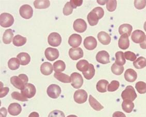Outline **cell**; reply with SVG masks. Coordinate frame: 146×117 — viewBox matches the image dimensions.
Masks as SVG:
<instances>
[{
    "instance_id": "56",
    "label": "cell",
    "mask_w": 146,
    "mask_h": 117,
    "mask_svg": "<svg viewBox=\"0 0 146 117\" xmlns=\"http://www.w3.org/2000/svg\"><path fill=\"white\" fill-rule=\"evenodd\" d=\"M143 28H144V29H145V30L146 31V21L144 23V26H143Z\"/></svg>"
},
{
    "instance_id": "26",
    "label": "cell",
    "mask_w": 146,
    "mask_h": 117,
    "mask_svg": "<svg viewBox=\"0 0 146 117\" xmlns=\"http://www.w3.org/2000/svg\"><path fill=\"white\" fill-rule=\"evenodd\" d=\"M87 19L90 26H94L98 23L99 17L95 12L92 11L88 15Z\"/></svg>"
},
{
    "instance_id": "13",
    "label": "cell",
    "mask_w": 146,
    "mask_h": 117,
    "mask_svg": "<svg viewBox=\"0 0 146 117\" xmlns=\"http://www.w3.org/2000/svg\"><path fill=\"white\" fill-rule=\"evenodd\" d=\"M85 48L88 50L92 51L96 49L97 46V41L96 38L92 36H89L85 38L84 42Z\"/></svg>"
},
{
    "instance_id": "9",
    "label": "cell",
    "mask_w": 146,
    "mask_h": 117,
    "mask_svg": "<svg viewBox=\"0 0 146 117\" xmlns=\"http://www.w3.org/2000/svg\"><path fill=\"white\" fill-rule=\"evenodd\" d=\"M74 98L76 103L79 104H84L87 100V93L84 90H79L75 92Z\"/></svg>"
},
{
    "instance_id": "50",
    "label": "cell",
    "mask_w": 146,
    "mask_h": 117,
    "mask_svg": "<svg viewBox=\"0 0 146 117\" xmlns=\"http://www.w3.org/2000/svg\"><path fill=\"white\" fill-rule=\"evenodd\" d=\"M112 117H126L125 114L121 112H115L113 114Z\"/></svg>"
},
{
    "instance_id": "41",
    "label": "cell",
    "mask_w": 146,
    "mask_h": 117,
    "mask_svg": "<svg viewBox=\"0 0 146 117\" xmlns=\"http://www.w3.org/2000/svg\"><path fill=\"white\" fill-rule=\"evenodd\" d=\"M120 86V83L118 81L113 80L108 86V91L110 92H115L118 90Z\"/></svg>"
},
{
    "instance_id": "31",
    "label": "cell",
    "mask_w": 146,
    "mask_h": 117,
    "mask_svg": "<svg viewBox=\"0 0 146 117\" xmlns=\"http://www.w3.org/2000/svg\"><path fill=\"white\" fill-rule=\"evenodd\" d=\"M109 84L106 80H101L96 84V89L100 93H105L107 91V86Z\"/></svg>"
},
{
    "instance_id": "1",
    "label": "cell",
    "mask_w": 146,
    "mask_h": 117,
    "mask_svg": "<svg viewBox=\"0 0 146 117\" xmlns=\"http://www.w3.org/2000/svg\"><path fill=\"white\" fill-rule=\"evenodd\" d=\"M28 76L25 74H20L18 76H13L11 78V84L16 89L22 90L28 82Z\"/></svg>"
},
{
    "instance_id": "35",
    "label": "cell",
    "mask_w": 146,
    "mask_h": 117,
    "mask_svg": "<svg viewBox=\"0 0 146 117\" xmlns=\"http://www.w3.org/2000/svg\"><path fill=\"white\" fill-rule=\"evenodd\" d=\"M20 62L17 58H11L8 62L9 68L12 70H17L19 68Z\"/></svg>"
},
{
    "instance_id": "24",
    "label": "cell",
    "mask_w": 146,
    "mask_h": 117,
    "mask_svg": "<svg viewBox=\"0 0 146 117\" xmlns=\"http://www.w3.org/2000/svg\"><path fill=\"white\" fill-rule=\"evenodd\" d=\"M132 30H133V27L131 25L128 23H124V24L121 25V26L119 27V32L121 35L126 34L129 36L131 34Z\"/></svg>"
},
{
    "instance_id": "49",
    "label": "cell",
    "mask_w": 146,
    "mask_h": 117,
    "mask_svg": "<svg viewBox=\"0 0 146 117\" xmlns=\"http://www.w3.org/2000/svg\"><path fill=\"white\" fill-rule=\"evenodd\" d=\"M83 3V1L82 0H71L70 1V4L73 9H76L77 7L80 6Z\"/></svg>"
},
{
    "instance_id": "54",
    "label": "cell",
    "mask_w": 146,
    "mask_h": 117,
    "mask_svg": "<svg viewBox=\"0 0 146 117\" xmlns=\"http://www.w3.org/2000/svg\"><path fill=\"white\" fill-rule=\"evenodd\" d=\"M98 3H99V4H100L101 5H103L104 4H105L106 3H107V1H101V2H100L99 1H98Z\"/></svg>"
},
{
    "instance_id": "25",
    "label": "cell",
    "mask_w": 146,
    "mask_h": 117,
    "mask_svg": "<svg viewBox=\"0 0 146 117\" xmlns=\"http://www.w3.org/2000/svg\"><path fill=\"white\" fill-rule=\"evenodd\" d=\"M122 108L124 112L131 113L134 108V104L132 100H124L122 104Z\"/></svg>"
},
{
    "instance_id": "38",
    "label": "cell",
    "mask_w": 146,
    "mask_h": 117,
    "mask_svg": "<svg viewBox=\"0 0 146 117\" xmlns=\"http://www.w3.org/2000/svg\"><path fill=\"white\" fill-rule=\"evenodd\" d=\"M135 88L139 94H145L146 93V83L143 81H139L136 83Z\"/></svg>"
},
{
    "instance_id": "2",
    "label": "cell",
    "mask_w": 146,
    "mask_h": 117,
    "mask_svg": "<svg viewBox=\"0 0 146 117\" xmlns=\"http://www.w3.org/2000/svg\"><path fill=\"white\" fill-rule=\"evenodd\" d=\"M122 98L124 100L134 101L137 97L135 89L131 86H127V88L121 94Z\"/></svg>"
},
{
    "instance_id": "5",
    "label": "cell",
    "mask_w": 146,
    "mask_h": 117,
    "mask_svg": "<svg viewBox=\"0 0 146 117\" xmlns=\"http://www.w3.org/2000/svg\"><path fill=\"white\" fill-rule=\"evenodd\" d=\"M21 93L27 98L34 97L36 94V88L35 86L31 83H27L24 88L21 90Z\"/></svg>"
},
{
    "instance_id": "14",
    "label": "cell",
    "mask_w": 146,
    "mask_h": 117,
    "mask_svg": "<svg viewBox=\"0 0 146 117\" xmlns=\"http://www.w3.org/2000/svg\"><path fill=\"white\" fill-rule=\"evenodd\" d=\"M145 33L143 31L140 30H136L132 33L131 38L132 41L134 43H141L145 40Z\"/></svg>"
},
{
    "instance_id": "8",
    "label": "cell",
    "mask_w": 146,
    "mask_h": 117,
    "mask_svg": "<svg viewBox=\"0 0 146 117\" xmlns=\"http://www.w3.org/2000/svg\"><path fill=\"white\" fill-rule=\"evenodd\" d=\"M62 42L61 37L58 33L52 32L49 35L48 42L51 46L57 47L59 46Z\"/></svg>"
},
{
    "instance_id": "36",
    "label": "cell",
    "mask_w": 146,
    "mask_h": 117,
    "mask_svg": "<svg viewBox=\"0 0 146 117\" xmlns=\"http://www.w3.org/2000/svg\"><path fill=\"white\" fill-rule=\"evenodd\" d=\"M133 65L135 68L143 69L146 67V59L143 57H139L133 63Z\"/></svg>"
},
{
    "instance_id": "39",
    "label": "cell",
    "mask_w": 146,
    "mask_h": 117,
    "mask_svg": "<svg viewBox=\"0 0 146 117\" xmlns=\"http://www.w3.org/2000/svg\"><path fill=\"white\" fill-rule=\"evenodd\" d=\"M111 71L113 74L120 76L123 72V66H119L115 63L111 66Z\"/></svg>"
},
{
    "instance_id": "18",
    "label": "cell",
    "mask_w": 146,
    "mask_h": 117,
    "mask_svg": "<svg viewBox=\"0 0 146 117\" xmlns=\"http://www.w3.org/2000/svg\"><path fill=\"white\" fill-rule=\"evenodd\" d=\"M22 111V107L21 105L18 103H12L9 105L8 108V112L11 116H16L21 113Z\"/></svg>"
},
{
    "instance_id": "42",
    "label": "cell",
    "mask_w": 146,
    "mask_h": 117,
    "mask_svg": "<svg viewBox=\"0 0 146 117\" xmlns=\"http://www.w3.org/2000/svg\"><path fill=\"white\" fill-rule=\"evenodd\" d=\"M117 2L115 0L107 1L106 7H107V10L110 12L115 11L117 8Z\"/></svg>"
},
{
    "instance_id": "19",
    "label": "cell",
    "mask_w": 146,
    "mask_h": 117,
    "mask_svg": "<svg viewBox=\"0 0 146 117\" xmlns=\"http://www.w3.org/2000/svg\"><path fill=\"white\" fill-rule=\"evenodd\" d=\"M125 79L129 82H133L137 79V74L134 70L132 69H128L124 74Z\"/></svg>"
},
{
    "instance_id": "3",
    "label": "cell",
    "mask_w": 146,
    "mask_h": 117,
    "mask_svg": "<svg viewBox=\"0 0 146 117\" xmlns=\"http://www.w3.org/2000/svg\"><path fill=\"white\" fill-rule=\"evenodd\" d=\"M14 18L11 14L4 13L0 16V25L4 28H8L13 25Z\"/></svg>"
},
{
    "instance_id": "46",
    "label": "cell",
    "mask_w": 146,
    "mask_h": 117,
    "mask_svg": "<svg viewBox=\"0 0 146 117\" xmlns=\"http://www.w3.org/2000/svg\"><path fill=\"white\" fill-rule=\"evenodd\" d=\"M48 117H65V114L63 112L55 110L51 112L48 115Z\"/></svg>"
},
{
    "instance_id": "45",
    "label": "cell",
    "mask_w": 146,
    "mask_h": 117,
    "mask_svg": "<svg viewBox=\"0 0 146 117\" xmlns=\"http://www.w3.org/2000/svg\"><path fill=\"white\" fill-rule=\"evenodd\" d=\"M134 5L138 9H142L145 7L146 5V1H137L135 0L134 1Z\"/></svg>"
},
{
    "instance_id": "4",
    "label": "cell",
    "mask_w": 146,
    "mask_h": 117,
    "mask_svg": "<svg viewBox=\"0 0 146 117\" xmlns=\"http://www.w3.org/2000/svg\"><path fill=\"white\" fill-rule=\"evenodd\" d=\"M71 85L75 89H79L82 87L84 83V79L82 75L77 73L74 72L70 75Z\"/></svg>"
},
{
    "instance_id": "44",
    "label": "cell",
    "mask_w": 146,
    "mask_h": 117,
    "mask_svg": "<svg viewBox=\"0 0 146 117\" xmlns=\"http://www.w3.org/2000/svg\"><path fill=\"white\" fill-rule=\"evenodd\" d=\"M125 59L127 60H130L132 62H134L137 59V56L133 52L130 51H125L124 53Z\"/></svg>"
},
{
    "instance_id": "11",
    "label": "cell",
    "mask_w": 146,
    "mask_h": 117,
    "mask_svg": "<svg viewBox=\"0 0 146 117\" xmlns=\"http://www.w3.org/2000/svg\"><path fill=\"white\" fill-rule=\"evenodd\" d=\"M45 57L49 61H54L59 56V51L57 49L48 47L45 50Z\"/></svg>"
},
{
    "instance_id": "28",
    "label": "cell",
    "mask_w": 146,
    "mask_h": 117,
    "mask_svg": "<svg viewBox=\"0 0 146 117\" xmlns=\"http://www.w3.org/2000/svg\"><path fill=\"white\" fill-rule=\"evenodd\" d=\"M50 2L48 0H36L34 2L35 8L36 9H45L49 7Z\"/></svg>"
},
{
    "instance_id": "7",
    "label": "cell",
    "mask_w": 146,
    "mask_h": 117,
    "mask_svg": "<svg viewBox=\"0 0 146 117\" xmlns=\"http://www.w3.org/2000/svg\"><path fill=\"white\" fill-rule=\"evenodd\" d=\"M20 15L23 18L29 19L33 16V10L31 6L25 4L21 6L19 9Z\"/></svg>"
},
{
    "instance_id": "32",
    "label": "cell",
    "mask_w": 146,
    "mask_h": 117,
    "mask_svg": "<svg viewBox=\"0 0 146 117\" xmlns=\"http://www.w3.org/2000/svg\"><path fill=\"white\" fill-rule=\"evenodd\" d=\"M115 63L119 66H123L126 63L123 51H119L115 53Z\"/></svg>"
},
{
    "instance_id": "47",
    "label": "cell",
    "mask_w": 146,
    "mask_h": 117,
    "mask_svg": "<svg viewBox=\"0 0 146 117\" xmlns=\"http://www.w3.org/2000/svg\"><path fill=\"white\" fill-rule=\"evenodd\" d=\"M3 83L1 82V89H0V97L3 98L9 93V89L8 87L3 88Z\"/></svg>"
},
{
    "instance_id": "29",
    "label": "cell",
    "mask_w": 146,
    "mask_h": 117,
    "mask_svg": "<svg viewBox=\"0 0 146 117\" xmlns=\"http://www.w3.org/2000/svg\"><path fill=\"white\" fill-rule=\"evenodd\" d=\"M14 37V33L12 30L9 29L5 30L3 36V41L4 43L6 44H9L11 43L12 39Z\"/></svg>"
},
{
    "instance_id": "51",
    "label": "cell",
    "mask_w": 146,
    "mask_h": 117,
    "mask_svg": "<svg viewBox=\"0 0 146 117\" xmlns=\"http://www.w3.org/2000/svg\"><path fill=\"white\" fill-rule=\"evenodd\" d=\"M1 117H6L7 116V110L5 108H1Z\"/></svg>"
},
{
    "instance_id": "34",
    "label": "cell",
    "mask_w": 146,
    "mask_h": 117,
    "mask_svg": "<svg viewBox=\"0 0 146 117\" xmlns=\"http://www.w3.org/2000/svg\"><path fill=\"white\" fill-rule=\"evenodd\" d=\"M96 70L94 68V67L92 64H90L89 68L88 69L87 71L86 72H83L82 74L84 76V77L87 79V80H91L92 79L94 76L95 75Z\"/></svg>"
},
{
    "instance_id": "37",
    "label": "cell",
    "mask_w": 146,
    "mask_h": 117,
    "mask_svg": "<svg viewBox=\"0 0 146 117\" xmlns=\"http://www.w3.org/2000/svg\"><path fill=\"white\" fill-rule=\"evenodd\" d=\"M54 70L56 72H63L65 69L66 65L64 62L62 60H58L54 63Z\"/></svg>"
},
{
    "instance_id": "40",
    "label": "cell",
    "mask_w": 146,
    "mask_h": 117,
    "mask_svg": "<svg viewBox=\"0 0 146 117\" xmlns=\"http://www.w3.org/2000/svg\"><path fill=\"white\" fill-rule=\"evenodd\" d=\"M11 96L13 99L21 102H27L28 100L27 98L24 96L21 93H20L17 92H13L11 93Z\"/></svg>"
},
{
    "instance_id": "22",
    "label": "cell",
    "mask_w": 146,
    "mask_h": 117,
    "mask_svg": "<svg viewBox=\"0 0 146 117\" xmlns=\"http://www.w3.org/2000/svg\"><path fill=\"white\" fill-rule=\"evenodd\" d=\"M17 58L19 60L20 64L23 66L27 65L31 60V57L29 54L25 52L20 53L17 55Z\"/></svg>"
},
{
    "instance_id": "16",
    "label": "cell",
    "mask_w": 146,
    "mask_h": 117,
    "mask_svg": "<svg viewBox=\"0 0 146 117\" xmlns=\"http://www.w3.org/2000/svg\"><path fill=\"white\" fill-rule=\"evenodd\" d=\"M69 55L72 60H78L84 56V51L80 47L70 49L69 51Z\"/></svg>"
},
{
    "instance_id": "12",
    "label": "cell",
    "mask_w": 146,
    "mask_h": 117,
    "mask_svg": "<svg viewBox=\"0 0 146 117\" xmlns=\"http://www.w3.org/2000/svg\"><path fill=\"white\" fill-rule=\"evenodd\" d=\"M97 62L102 64H107L110 63V55L106 51H98L96 56Z\"/></svg>"
},
{
    "instance_id": "21",
    "label": "cell",
    "mask_w": 146,
    "mask_h": 117,
    "mask_svg": "<svg viewBox=\"0 0 146 117\" xmlns=\"http://www.w3.org/2000/svg\"><path fill=\"white\" fill-rule=\"evenodd\" d=\"M40 72L45 76H49L53 72V67L51 64L49 62L42 63L40 66Z\"/></svg>"
},
{
    "instance_id": "27",
    "label": "cell",
    "mask_w": 146,
    "mask_h": 117,
    "mask_svg": "<svg viewBox=\"0 0 146 117\" xmlns=\"http://www.w3.org/2000/svg\"><path fill=\"white\" fill-rule=\"evenodd\" d=\"M89 102L91 107L96 111H100L104 108V107L102 106L98 100L93 97L91 95L89 96Z\"/></svg>"
},
{
    "instance_id": "20",
    "label": "cell",
    "mask_w": 146,
    "mask_h": 117,
    "mask_svg": "<svg viewBox=\"0 0 146 117\" xmlns=\"http://www.w3.org/2000/svg\"><path fill=\"white\" fill-rule=\"evenodd\" d=\"M98 38L102 44L105 45H108L111 41V37L110 35L106 32L101 31L99 32L98 35Z\"/></svg>"
},
{
    "instance_id": "43",
    "label": "cell",
    "mask_w": 146,
    "mask_h": 117,
    "mask_svg": "<svg viewBox=\"0 0 146 117\" xmlns=\"http://www.w3.org/2000/svg\"><path fill=\"white\" fill-rule=\"evenodd\" d=\"M73 8L70 5V2H68L66 3L63 8V14L65 16L70 15L73 13Z\"/></svg>"
},
{
    "instance_id": "15",
    "label": "cell",
    "mask_w": 146,
    "mask_h": 117,
    "mask_svg": "<svg viewBox=\"0 0 146 117\" xmlns=\"http://www.w3.org/2000/svg\"><path fill=\"white\" fill-rule=\"evenodd\" d=\"M82 41V37L81 35L78 34H73L69 37L68 42L73 48H76L81 44Z\"/></svg>"
},
{
    "instance_id": "6",
    "label": "cell",
    "mask_w": 146,
    "mask_h": 117,
    "mask_svg": "<svg viewBox=\"0 0 146 117\" xmlns=\"http://www.w3.org/2000/svg\"><path fill=\"white\" fill-rule=\"evenodd\" d=\"M47 93L48 96L50 98L56 99L61 94V89L59 86L56 84H51L47 88Z\"/></svg>"
},
{
    "instance_id": "23",
    "label": "cell",
    "mask_w": 146,
    "mask_h": 117,
    "mask_svg": "<svg viewBox=\"0 0 146 117\" xmlns=\"http://www.w3.org/2000/svg\"><path fill=\"white\" fill-rule=\"evenodd\" d=\"M54 77L63 83H68L71 82V78L70 76L60 72H56L54 74Z\"/></svg>"
},
{
    "instance_id": "53",
    "label": "cell",
    "mask_w": 146,
    "mask_h": 117,
    "mask_svg": "<svg viewBox=\"0 0 146 117\" xmlns=\"http://www.w3.org/2000/svg\"><path fill=\"white\" fill-rule=\"evenodd\" d=\"M29 117H39V114L36 112H32L29 115Z\"/></svg>"
},
{
    "instance_id": "55",
    "label": "cell",
    "mask_w": 146,
    "mask_h": 117,
    "mask_svg": "<svg viewBox=\"0 0 146 117\" xmlns=\"http://www.w3.org/2000/svg\"><path fill=\"white\" fill-rule=\"evenodd\" d=\"M67 117H78L77 116H76V115H73V114H72V115H70V116H68Z\"/></svg>"
},
{
    "instance_id": "48",
    "label": "cell",
    "mask_w": 146,
    "mask_h": 117,
    "mask_svg": "<svg viewBox=\"0 0 146 117\" xmlns=\"http://www.w3.org/2000/svg\"><path fill=\"white\" fill-rule=\"evenodd\" d=\"M92 11L96 13L99 17V19H101L104 16V9L101 7H96L93 9Z\"/></svg>"
},
{
    "instance_id": "10",
    "label": "cell",
    "mask_w": 146,
    "mask_h": 117,
    "mask_svg": "<svg viewBox=\"0 0 146 117\" xmlns=\"http://www.w3.org/2000/svg\"><path fill=\"white\" fill-rule=\"evenodd\" d=\"M73 28L75 31L79 33L84 32L87 28V23L82 19H77L75 20Z\"/></svg>"
},
{
    "instance_id": "17",
    "label": "cell",
    "mask_w": 146,
    "mask_h": 117,
    "mask_svg": "<svg viewBox=\"0 0 146 117\" xmlns=\"http://www.w3.org/2000/svg\"><path fill=\"white\" fill-rule=\"evenodd\" d=\"M118 46L120 49H127L129 47V35L124 34L121 35L118 41Z\"/></svg>"
},
{
    "instance_id": "52",
    "label": "cell",
    "mask_w": 146,
    "mask_h": 117,
    "mask_svg": "<svg viewBox=\"0 0 146 117\" xmlns=\"http://www.w3.org/2000/svg\"><path fill=\"white\" fill-rule=\"evenodd\" d=\"M140 46L141 49H146V35L143 42L140 43Z\"/></svg>"
},
{
    "instance_id": "33",
    "label": "cell",
    "mask_w": 146,
    "mask_h": 117,
    "mask_svg": "<svg viewBox=\"0 0 146 117\" xmlns=\"http://www.w3.org/2000/svg\"><path fill=\"white\" fill-rule=\"evenodd\" d=\"M90 64L88 63L87 60H80L76 64V67L77 69L80 72H87L89 68Z\"/></svg>"
},
{
    "instance_id": "30",
    "label": "cell",
    "mask_w": 146,
    "mask_h": 117,
    "mask_svg": "<svg viewBox=\"0 0 146 117\" xmlns=\"http://www.w3.org/2000/svg\"><path fill=\"white\" fill-rule=\"evenodd\" d=\"M27 42V38L23 37L20 35H16L15 37L13 38V44L16 46H22L25 45Z\"/></svg>"
}]
</instances>
